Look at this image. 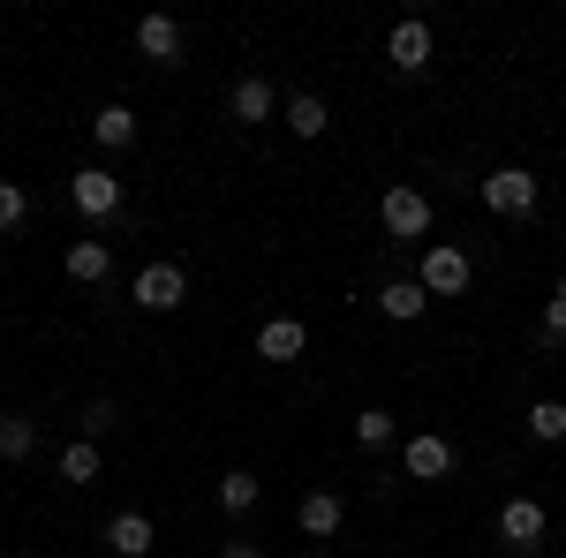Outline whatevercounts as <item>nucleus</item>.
I'll list each match as a JSON object with an SVG mask.
<instances>
[{
  "label": "nucleus",
  "instance_id": "bb28decb",
  "mask_svg": "<svg viewBox=\"0 0 566 558\" xmlns=\"http://www.w3.org/2000/svg\"><path fill=\"white\" fill-rule=\"evenodd\" d=\"M15 558H23V551H15Z\"/></svg>",
  "mask_w": 566,
  "mask_h": 558
},
{
  "label": "nucleus",
  "instance_id": "39448f33",
  "mask_svg": "<svg viewBox=\"0 0 566 558\" xmlns=\"http://www.w3.org/2000/svg\"><path fill=\"white\" fill-rule=\"evenodd\" d=\"M544 528H552V520H544L536 498H506V506H499V544H506V551H536Z\"/></svg>",
  "mask_w": 566,
  "mask_h": 558
},
{
  "label": "nucleus",
  "instance_id": "6ab92c4d",
  "mask_svg": "<svg viewBox=\"0 0 566 558\" xmlns=\"http://www.w3.org/2000/svg\"><path fill=\"white\" fill-rule=\"evenodd\" d=\"M39 453V423L31 415H0V461H31Z\"/></svg>",
  "mask_w": 566,
  "mask_h": 558
},
{
  "label": "nucleus",
  "instance_id": "4468645a",
  "mask_svg": "<svg viewBox=\"0 0 566 558\" xmlns=\"http://www.w3.org/2000/svg\"><path fill=\"white\" fill-rule=\"evenodd\" d=\"M227 114H234V122H272V114H280V98H272V84H264V76H242V84H234V98H227Z\"/></svg>",
  "mask_w": 566,
  "mask_h": 558
},
{
  "label": "nucleus",
  "instance_id": "6e6552de",
  "mask_svg": "<svg viewBox=\"0 0 566 558\" xmlns=\"http://www.w3.org/2000/svg\"><path fill=\"white\" fill-rule=\"evenodd\" d=\"M295 520H303L310 544H333V536H340V520H348V506H340V491H310L303 506H295Z\"/></svg>",
  "mask_w": 566,
  "mask_h": 558
},
{
  "label": "nucleus",
  "instance_id": "a211bd4d",
  "mask_svg": "<svg viewBox=\"0 0 566 558\" xmlns=\"http://www.w3.org/2000/svg\"><path fill=\"white\" fill-rule=\"evenodd\" d=\"M258 498H264V483L250 468H227V475H219V506H227V514H250Z\"/></svg>",
  "mask_w": 566,
  "mask_h": 558
},
{
  "label": "nucleus",
  "instance_id": "2eb2a0df",
  "mask_svg": "<svg viewBox=\"0 0 566 558\" xmlns=\"http://www.w3.org/2000/svg\"><path fill=\"white\" fill-rule=\"evenodd\" d=\"M91 136H98L106 151H129V144H136V114L114 98V106H98V114H91Z\"/></svg>",
  "mask_w": 566,
  "mask_h": 558
},
{
  "label": "nucleus",
  "instance_id": "5701e85b",
  "mask_svg": "<svg viewBox=\"0 0 566 558\" xmlns=\"http://www.w3.org/2000/svg\"><path fill=\"white\" fill-rule=\"evenodd\" d=\"M23 219H31V189L23 181H0V234H15Z\"/></svg>",
  "mask_w": 566,
  "mask_h": 558
},
{
  "label": "nucleus",
  "instance_id": "f257e3e1",
  "mask_svg": "<svg viewBox=\"0 0 566 558\" xmlns=\"http://www.w3.org/2000/svg\"><path fill=\"white\" fill-rule=\"evenodd\" d=\"M378 219H386L392 242H423V234H431V197L408 189V181H392L386 197H378Z\"/></svg>",
  "mask_w": 566,
  "mask_h": 558
},
{
  "label": "nucleus",
  "instance_id": "0eeeda50",
  "mask_svg": "<svg viewBox=\"0 0 566 558\" xmlns=\"http://www.w3.org/2000/svg\"><path fill=\"white\" fill-rule=\"evenodd\" d=\"M386 61L400 69V76H416V69H431V23H392V39H386Z\"/></svg>",
  "mask_w": 566,
  "mask_h": 558
},
{
  "label": "nucleus",
  "instance_id": "412c9836",
  "mask_svg": "<svg viewBox=\"0 0 566 558\" xmlns=\"http://www.w3.org/2000/svg\"><path fill=\"white\" fill-rule=\"evenodd\" d=\"M61 483H98V445H91V438L61 445Z\"/></svg>",
  "mask_w": 566,
  "mask_h": 558
},
{
  "label": "nucleus",
  "instance_id": "9d476101",
  "mask_svg": "<svg viewBox=\"0 0 566 558\" xmlns=\"http://www.w3.org/2000/svg\"><path fill=\"white\" fill-rule=\"evenodd\" d=\"M151 544H159L151 514H114V520H106V551H114V558H151Z\"/></svg>",
  "mask_w": 566,
  "mask_h": 558
},
{
  "label": "nucleus",
  "instance_id": "423d86ee",
  "mask_svg": "<svg viewBox=\"0 0 566 558\" xmlns=\"http://www.w3.org/2000/svg\"><path fill=\"white\" fill-rule=\"evenodd\" d=\"M69 204H76L84 219H114L122 212V181H114L106 167H84L76 181H69Z\"/></svg>",
  "mask_w": 566,
  "mask_h": 558
},
{
  "label": "nucleus",
  "instance_id": "b1692460",
  "mask_svg": "<svg viewBox=\"0 0 566 558\" xmlns=\"http://www.w3.org/2000/svg\"><path fill=\"white\" fill-rule=\"evenodd\" d=\"M114 423H122V415H114V400H91V408H84V438H106Z\"/></svg>",
  "mask_w": 566,
  "mask_h": 558
},
{
  "label": "nucleus",
  "instance_id": "4be33fe9",
  "mask_svg": "<svg viewBox=\"0 0 566 558\" xmlns=\"http://www.w3.org/2000/svg\"><path fill=\"white\" fill-rule=\"evenodd\" d=\"M355 445H363V453H386L392 445V415L386 408H363V415H355Z\"/></svg>",
  "mask_w": 566,
  "mask_h": 558
},
{
  "label": "nucleus",
  "instance_id": "7ed1b4c3",
  "mask_svg": "<svg viewBox=\"0 0 566 558\" xmlns=\"http://www.w3.org/2000/svg\"><path fill=\"white\" fill-rule=\"evenodd\" d=\"M423 295L431 302H453V295H469V250H453V242H438V250H423Z\"/></svg>",
  "mask_w": 566,
  "mask_h": 558
},
{
  "label": "nucleus",
  "instance_id": "a878e982",
  "mask_svg": "<svg viewBox=\"0 0 566 558\" xmlns=\"http://www.w3.org/2000/svg\"><path fill=\"white\" fill-rule=\"evenodd\" d=\"M552 302H559V309H566V272H559V295H552Z\"/></svg>",
  "mask_w": 566,
  "mask_h": 558
},
{
  "label": "nucleus",
  "instance_id": "ddd939ff",
  "mask_svg": "<svg viewBox=\"0 0 566 558\" xmlns=\"http://www.w3.org/2000/svg\"><path fill=\"white\" fill-rule=\"evenodd\" d=\"M378 309H386L392 325H416V317L431 309V295H423V280H386V287H378Z\"/></svg>",
  "mask_w": 566,
  "mask_h": 558
},
{
  "label": "nucleus",
  "instance_id": "f8f14e48",
  "mask_svg": "<svg viewBox=\"0 0 566 558\" xmlns=\"http://www.w3.org/2000/svg\"><path fill=\"white\" fill-rule=\"evenodd\" d=\"M400 461H408L416 483H438V475H453V445H446L438 430H423V438H408V453H400Z\"/></svg>",
  "mask_w": 566,
  "mask_h": 558
},
{
  "label": "nucleus",
  "instance_id": "f3484780",
  "mask_svg": "<svg viewBox=\"0 0 566 558\" xmlns=\"http://www.w3.org/2000/svg\"><path fill=\"white\" fill-rule=\"evenodd\" d=\"M287 129L303 136V144H317V136L333 129V114H325V98H310V91H303V98H287Z\"/></svg>",
  "mask_w": 566,
  "mask_h": 558
},
{
  "label": "nucleus",
  "instance_id": "20e7f679",
  "mask_svg": "<svg viewBox=\"0 0 566 558\" xmlns=\"http://www.w3.org/2000/svg\"><path fill=\"white\" fill-rule=\"evenodd\" d=\"M129 295L144 302V309H159V317H167V309H181V302H189V272H181V264H144Z\"/></svg>",
  "mask_w": 566,
  "mask_h": 558
},
{
  "label": "nucleus",
  "instance_id": "393cba45",
  "mask_svg": "<svg viewBox=\"0 0 566 558\" xmlns=\"http://www.w3.org/2000/svg\"><path fill=\"white\" fill-rule=\"evenodd\" d=\"M219 558H264V551L250 544V536H234V544H219Z\"/></svg>",
  "mask_w": 566,
  "mask_h": 558
},
{
  "label": "nucleus",
  "instance_id": "1a4fd4ad",
  "mask_svg": "<svg viewBox=\"0 0 566 558\" xmlns=\"http://www.w3.org/2000/svg\"><path fill=\"white\" fill-rule=\"evenodd\" d=\"M303 347H310L303 317H264L258 325V355L264 362H303Z\"/></svg>",
  "mask_w": 566,
  "mask_h": 558
},
{
  "label": "nucleus",
  "instance_id": "f03ea898",
  "mask_svg": "<svg viewBox=\"0 0 566 558\" xmlns=\"http://www.w3.org/2000/svg\"><path fill=\"white\" fill-rule=\"evenodd\" d=\"M476 189H483V204H491L499 219H528V212H536V197H544L528 167H499V173H483Z\"/></svg>",
  "mask_w": 566,
  "mask_h": 558
},
{
  "label": "nucleus",
  "instance_id": "aec40b11",
  "mask_svg": "<svg viewBox=\"0 0 566 558\" xmlns=\"http://www.w3.org/2000/svg\"><path fill=\"white\" fill-rule=\"evenodd\" d=\"M528 438L536 445H566V400H536L528 408Z\"/></svg>",
  "mask_w": 566,
  "mask_h": 558
},
{
  "label": "nucleus",
  "instance_id": "dca6fc26",
  "mask_svg": "<svg viewBox=\"0 0 566 558\" xmlns=\"http://www.w3.org/2000/svg\"><path fill=\"white\" fill-rule=\"evenodd\" d=\"M69 280H84V287H98V280H106V272H114V250H106V242H69Z\"/></svg>",
  "mask_w": 566,
  "mask_h": 558
},
{
  "label": "nucleus",
  "instance_id": "9b49d317",
  "mask_svg": "<svg viewBox=\"0 0 566 558\" xmlns=\"http://www.w3.org/2000/svg\"><path fill=\"white\" fill-rule=\"evenodd\" d=\"M136 53L159 61V69H175L181 61V23L175 15H144V23H136Z\"/></svg>",
  "mask_w": 566,
  "mask_h": 558
}]
</instances>
